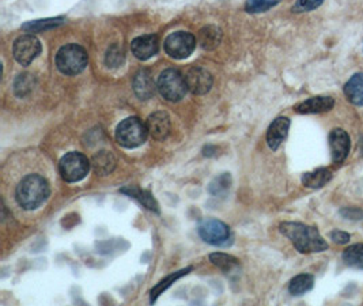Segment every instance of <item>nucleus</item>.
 <instances>
[{
  "mask_svg": "<svg viewBox=\"0 0 363 306\" xmlns=\"http://www.w3.org/2000/svg\"><path fill=\"white\" fill-rule=\"evenodd\" d=\"M313 286H314L313 275L301 274V275L295 277L294 279H291L290 284H288V291L292 296H302V294L311 291Z\"/></svg>",
  "mask_w": 363,
  "mask_h": 306,
  "instance_id": "24",
  "label": "nucleus"
},
{
  "mask_svg": "<svg viewBox=\"0 0 363 306\" xmlns=\"http://www.w3.org/2000/svg\"><path fill=\"white\" fill-rule=\"evenodd\" d=\"M290 128V120L287 117H278L272 122L267 132V143L275 152L285 142Z\"/></svg>",
  "mask_w": 363,
  "mask_h": 306,
  "instance_id": "15",
  "label": "nucleus"
},
{
  "mask_svg": "<svg viewBox=\"0 0 363 306\" xmlns=\"http://www.w3.org/2000/svg\"><path fill=\"white\" fill-rule=\"evenodd\" d=\"M198 233L205 242L214 247H229L232 244V230L215 218L203 219L198 226Z\"/></svg>",
  "mask_w": 363,
  "mask_h": 306,
  "instance_id": "7",
  "label": "nucleus"
},
{
  "mask_svg": "<svg viewBox=\"0 0 363 306\" xmlns=\"http://www.w3.org/2000/svg\"><path fill=\"white\" fill-rule=\"evenodd\" d=\"M189 271H192V267H188V268L182 270V271L173 272V274H170L169 277H166L165 279H162V281L159 282V283L156 284V287L151 290V297H150L151 304H154L156 301V298H158V297H159L165 290H168V289H169L175 282L179 281L180 278L185 277L186 274H189Z\"/></svg>",
  "mask_w": 363,
  "mask_h": 306,
  "instance_id": "23",
  "label": "nucleus"
},
{
  "mask_svg": "<svg viewBox=\"0 0 363 306\" xmlns=\"http://www.w3.org/2000/svg\"><path fill=\"white\" fill-rule=\"evenodd\" d=\"M350 238H351V235H350L348 233H346V231H341V230H334V231L331 233V240H332L335 244H339V245L347 244V242L350 241Z\"/></svg>",
  "mask_w": 363,
  "mask_h": 306,
  "instance_id": "32",
  "label": "nucleus"
},
{
  "mask_svg": "<svg viewBox=\"0 0 363 306\" xmlns=\"http://www.w3.org/2000/svg\"><path fill=\"white\" fill-rule=\"evenodd\" d=\"M87 52L77 44L64 45L56 54V66L64 75H78L87 67Z\"/></svg>",
  "mask_w": 363,
  "mask_h": 306,
  "instance_id": "3",
  "label": "nucleus"
},
{
  "mask_svg": "<svg viewBox=\"0 0 363 306\" xmlns=\"http://www.w3.org/2000/svg\"><path fill=\"white\" fill-rule=\"evenodd\" d=\"M329 146H331V154L335 163H341L346 161L350 153V136L344 129L336 128L329 135Z\"/></svg>",
  "mask_w": 363,
  "mask_h": 306,
  "instance_id": "11",
  "label": "nucleus"
},
{
  "mask_svg": "<svg viewBox=\"0 0 363 306\" xmlns=\"http://www.w3.org/2000/svg\"><path fill=\"white\" fill-rule=\"evenodd\" d=\"M161 96L166 101L177 102L184 99L188 86L186 80L182 77V73L175 68H168L165 70L159 78H158V85H156Z\"/></svg>",
  "mask_w": 363,
  "mask_h": 306,
  "instance_id": "6",
  "label": "nucleus"
},
{
  "mask_svg": "<svg viewBox=\"0 0 363 306\" xmlns=\"http://www.w3.org/2000/svg\"><path fill=\"white\" fill-rule=\"evenodd\" d=\"M64 22V18H48V20H40V21H30L25 25H22V30L27 33H38L44 30H50L53 27L61 25Z\"/></svg>",
  "mask_w": 363,
  "mask_h": 306,
  "instance_id": "27",
  "label": "nucleus"
},
{
  "mask_svg": "<svg viewBox=\"0 0 363 306\" xmlns=\"http://www.w3.org/2000/svg\"><path fill=\"white\" fill-rule=\"evenodd\" d=\"M34 87V78L31 74H21L15 79L14 83V92L18 97H25Z\"/></svg>",
  "mask_w": 363,
  "mask_h": 306,
  "instance_id": "29",
  "label": "nucleus"
},
{
  "mask_svg": "<svg viewBox=\"0 0 363 306\" xmlns=\"http://www.w3.org/2000/svg\"><path fill=\"white\" fill-rule=\"evenodd\" d=\"M91 168L98 176H108L116 168V158L110 152L103 150L93 156Z\"/></svg>",
  "mask_w": 363,
  "mask_h": 306,
  "instance_id": "18",
  "label": "nucleus"
},
{
  "mask_svg": "<svg viewBox=\"0 0 363 306\" xmlns=\"http://www.w3.org/2000/svg\"><path fill=\"white\" fill-rule=\"evenodd\" d=\"M279 1L281 0H246L245 10L249 14H260L275 7Z\"/></svg>",
  "mask_w": 363,
  "mask_h": 306,
  "instance_id": "30",
  "label": "nucleus"
},
{
  "mask_svg": "<svg viewBox=\"0 0 363 306\" xmlns=\"http://www.w3.org/2000/svg\"><path fill=\"white\" fill-rule=\"evenodd\" d=\"M185 80H186L188 90L195 96H203L212 87L211 74L202 67L191 68L185 77Z\"/></svg>",
  "mask_w": 363,
  "mask_h": 306,
  "instance_id": "10",
  "label": "nucleus"
},
{
  "mask_svg": "<svg viewBox=\"0 0 363 306\" xmlns=\"http://www.w3.org/2000/svg\"><path fill=\"white\" fill-rule=\"evenodd\" d=\"M344 94L351 103L363 106V73H358L350 78V80L344 85Z\"/></svg>",
  "mask_w": 363,
  "mask_h": 306,
  "instance_id": "19",
  "label": "nucleus"
},
{
  "mask_svg": "<svg viewBox=\"0 0 363 306\" xmlns=\"http://www.w3.org/2000/svg\"><path fill=\"white\" fill-rule=\"evenodd\" d=\"M324 0H298V3L294 7L295 13H305V11H311L317 7H320L323 4Z\"/></svg>",
  "mask_w": 363,
  "mask_h": 306,
  "instance_id": "31",
  "label": "nucleus"
},
{
  "mask_svg": "<svg viewBox=\"0 0 363 306\" xmlns=\"http://www.w3.org/2000/svg\"><path fill=\"white\" fill-rule=\"evenodd\" d=\"M343 261L348 267L363 270V244H355L348 247L343 252Z\"/></svg>",
  "mask_w": 363,
  "mask_h": 306,
  "instance_id": "26",
  "label": "nucleus"
},
{
  "mask_svg": "<svg viewBox=\"0 0 363 306\" xmlns=\"http://www.w3.org/2000/svg\"><path fill=\"white\" fill-rule=\"evenodd\" d=\"M131 51L139 60H149L159 51V41L156 36H140L131 43Z\"/></svg>",
  "mask_w": 363,
  "mask_h": 306,
  "instance_id": "12",
  "label": "nucleus"
},
{
  "mask_svg": "<svg viewBox=\"0 0 363 306\" xmlns=\"http://www.w3.org/2000/svg\"><path fill=\"white\" fill-rule=\"evenodd\" d=\"M146 124L149 128V133L156 140L166 139L172 129L170 117L165 112H156V113L150 115Z\"/></svg>",
  "mask_w": 363,
  "mask_h": 306,
  "instance_id": "14",
  "label": "nucleus"
},
{
  "mask_svg": "<svg viewBox=\"0 0 363 306\" xmlns=\"http://www.w3.org/2000/svg\"><path fill=\"white\" fill-rule=\"evenodd\" d=\"M120 192H121V194H126L127 196H130V198L135 199V201H138L145 208H147V210H150V211H153V212L159 214V205L156 203V201L154 199V196H153L151 192H149V191H146V189H140V188H138V187H135V185L124 187V188L120 189Z\"/></svg>",
  "mask_w": 363,
  "mask_h": 306,
  "instance_id": "17",
  "label": "nucleus"
},
{
  "mask_svg": "<svg viewBox=\"0 0 363 306\" xmlns=\"http://www.w3.org/2000/svg\"><path fill=\"white\" fill-rule=\"evenodd\" d=\"M209 261L218 267L219 270H222L223 272L229 274V272H233L238 267H239V260L237 257H234L232 255H228V254H221V252H216V254H211L209 255Z\"/></svg>",
  "mask_w": 363,
  "mask_h": 306,
  "instance_id": "22",
  "label": "nucleus"
},
{
  "mask_svg": "<svg viewBox=\"0 0 363 306\" xmlns=\"http://www.w3.org/2000/svg\"><path fill=\"white\" fill-rule=\"evenodd\" d=\"M196 48V38L188 31H176L165 41L166 53L177 60L189 57Z\"/></svg>",
  "mask_w": 363,
  "mask_h": 306,
  "instance_id": "8",
  "label": "nucleus"
},
{
  "mask_svg": "<svg viewBox=\"0 0 363 306\" xmlns=\"http://www.w3.org/2000/svg\"><path fill=\"white\" fill-rule=\"evenodd\" d=\"M41 43L36 36L25 34L15 40L13 53L20 64L29 66L41 53Z\"/></svg>",
  "mask_w": 363,
  "mask_h": 306,
  "instance_id": "9",
  "label": "nucleus"
},
{
  "mask_svg": "<svg viewBox=\"0 0 363 306\" xmlns=\"http://www.w3.org/2000/svg\"><path fill=\"white\" fill-rule=\"evenodd\" d=\"M149 136L147 124L138 117L123 120L116 129V139L120 146L126 149H136L142 146Z\"/></svg>",
  "mask_w": 363,
  "mask_h": 306,
  "instance_id": "4",
  "label": "nucleus"
},
{
  "mask_svg": "<svg viewBox=\"0 0 363 306\" xmlns=\"http://www.w3.org/2000/svg\"><path fill=\"white\" fill-rule=\"evenodd\" d=\"M133 92L140 99V100H149L156 94V83L153 75L149 70L143 68L140 71H138L133 77Z\"/></svg>",
  "mask_w": 363,
  "mask_h": 306,
  "instance_id": "13",
  "label": "nucleus"
},
{
  "mask_svg": "<svg viewBox=\"0 0 363 306\" xmlns=\"http://www.w3.org/2000/svg\"><path fill=\"white\" fill-rule=\"evenodd\" d=\"M279 230L299 254H317L328 249V242L313 226L299 222H285L279 226Z\"/></svg>",
  "mask_w": 363,
  "mask_h": 306,
  "instance_id": "1",
  "label": "nucleus"
},
{
  "mask_svg": "<svg viewBox=\"0 0 363 306\" xmlns=\"http://www.w3.org/2000/svg\"><path fill=\"white\" fill-rule=\"evenodd\" d=\"M198 41L203 50L212 51L222 41V30L216 26H206L199 31Z\"/></svg>",
  "mask_w": 363,
  "mask_h": 306,
  "instance_id": "20",
  "label": "nucleus"
},
{
  "mask_svg": "<svg viewBox=\"0 0 363 306\" xmlns=\"http://www.w3.org/2000/svg\"><path fill=\"white\" fill-rule=\"evenodd\" d=\"M126 60V54L120 45L113 44L110 48H108L106 56H105V63L110 68H117L121 67Z\"/></svg>",
  "mask_w": 363,
  "mask_h": 306,
  "instance_id": "28",
  "label": "nucleus"
},
{
  "mask_svg": "<svg viewBox=\"0 0 363 306\" xmlns=\"http://www.w3.org/2000/svg\"><path fill=\"white\" fill-rule=\"evenodd\" d=\"M332 180V173L331 170L325 169V168H320L316 169L313 172H308L302 176V184L306 188H311V189H318L323 188L324 185H327L329 181Z\"/></svg>",
  "mask_w": 363,
  "mask_h": 306,
  "instance_id": "21",
  "label": "nucleus"
},
{
  "mask_svg": "<svg viewBox=\"0 0 363 306\" xmlns=\"http://www.w3.org/2000/svg\"><path fill=\"white\" fill-rule=\"evenodd\" d=\"M340 214L347 219H363V211L360 208H344Z\"/></svg>",
  "mask_w": 363,
  "mask_h": 306,
  "instance_id": "33",
  "label": "nucleus"
},
{
  "mask_svg": "<svg viewBox=\"0 0 363 306\" xmlns=\"http://www.w3.org/2000/svg\"><path fill=\"white\" fill-rule=\"evenodd\" d=\"M232 187V176L229 173H222L212 180L208 185V192L212 196H225Z\"/></svg>",
  "mask_w": 363,
  "mask_h": 306,
  "instance_id": "25",
  "label": "nucleus"
},
{
  "mask_svg": "<svg viewBox=\"0 0 363 306\" xmlns=\"http://www.w3.org/2000/svg\"><path fill=\"white\" fill-rule=\"evenodd\" d=\"M91 162L86 155L78 152L66 154L59 162V172L66 182H78L90 172Z\"/></svg>",
  "mask_w": 363,
  "mask_h": 306,
  "instance_id": "5",
  "label": "nucleus"
},
{
  "mask_svg": "<svg viewBox=\"0 0 363 306\" xmlns=\"http://www.w3.org/2000/svg\"><path fill=\"white\" fill-rule=\"evenodd\" d=\"M334 106H335V100L332 97H311L309 100L297 105L295 112L301 115L324 113V112H329Z\"/></svg>",
  "mask_w": 363,
  "mask_h": 306,
  "instance_id": "16",
  "label": "nucleus"
},
{
  "mask_svg": "<svg viewBox=\"0 0 363 306\" xmlns=\"http://www.w3.org/2000/svg\"><path fill=\"white\" fill-rule=\"evenodd\" d=\"M50 195V184L40 175H27L20 181L15 192L17 202L27 211L41 207L48 201Z\"/></svg>",
  "mask_w": 363,
  "mask_h": 306,
  "instance_id": "2",
  "label": "nucleus"
}]
</instances>
